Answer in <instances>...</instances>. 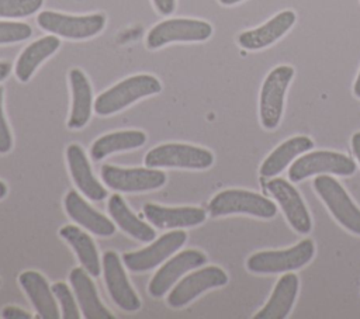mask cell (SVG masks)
<instances>
[{"label": "cell", "mask_w": 360, "mask_h": 319, "mask_svg": "<svg viewBox=\"0 0 360 319\" xmlns=\"http://www.w3.org/2000/svg\"><path fill=\"white\" fill-rule=\"evenodd\" d=\"M312 148L314 142L308 136H294L287 139L264 159L259 170L260 176L263 178L274 177L276 174L281 173L297 155L308 152Z\"/></svg>", "instance_id": "d4e9b609"}, {"label": "cell", "mask_w": 360, "mask_h": 319, "mask_svg": "<svg viewBox=\"0 0 360 319\" xmlns=\"http://www.w3.org/2000/svg\"><path fill=\"white\" fill-rule=\"evenodd\" d=\"M11 72V65L8 62H0V82H3Z\"/></svg>", "instance_id": "d590c367"}, {"label": "cell", "mask_w": 360, "mask_h": 319, "mask_svg": "<svg viewBox=\"0 0 360 319\" xmlns=\"http://www.w3.org/2000/svg\"><path fill=\"white\" fill-rule=\"evenodd\" d=\"M266 187L280 204L290 225L298 233H309L312 222L300 193L284 178H273Z\"/></svg>", "instance_id": "9a60e30c"}, {"label": "cell", "mask_w": 360, "mask_h": 319, "mask_svg": "<svg viewBox=\"0 0 360 319\" xmlns=\"http://www.w3.org/2000/svg\"><path fill=\"white\" fill-rule=\"evenodd\" d=\"M108 212L112 221L129 236L141 242H152L155 230L146 222H142L127 205L120 194H112L108 200Z\"/></svg>", "instance_id": "4316f807"}, {"label": "cell", "mask_w": 360, "mask_h": 319, "mask_svg": "<svg viewBox=\"0 0 360 319\" xmlns=\"http://www.w3.org/2000/svg\"><path fill=\"white\" fill-rule=\"evenodd\" d=\"M156 10L163 14V15H169L174 11L176 7V0H152Z\"/></svg>", "instance_id": "836d02e7"}, {"label": "cell", "mask_w": 360, "mask_h": 319, "mask_svg": "<svg viewBox=\"0 0 360 319\" xmlns=\"http://www.w3.org/2000/svg\"><path fill=\"white\" fill-rule=\"evenodd\" d=\"M353 93H354V96H356V97H359V98H360V72H359V74H357V79H356V82H354V86H353Z\"/></svg>", "instance_id": "8d00e7d4"}, {"label": "cell", "mask_w": 360, "mask_h": 319, "mask_svg": "<svg viewBox=\"0 0 360 319\" xmlns=\"http://www.w3.org/2000/svg\"><path fill=\"white\" fill-rule=\"evenodd\" d=\"M205 261L207 256L195 249H187L177 253L155 273L148 287L149 294L153 298L163 297L183 274L193 268L201 267L205 264Z\"/></svg>", "instance_id": "5bb4252c"}, {"label": "cell", "mask_w": 360, "mask_h": 319, "mask_svg": "<svg viewBox=\"0 0 360 319\" xmlns=\"http://www.w3.org/2000/svg\"><path fill=\"white\" fill-rule=\"evenodd\" d=\"M239 1H242V0H219V3L224 4V6H232V4H236Z\"/></svg>", "instance_id": "f35d334b"}, {"label": "cell", "mask_w": 360, "mask_h": 319, "mask_svg": "<svg viewBox=\"0 0 360 319\" xmlns=\"http://www.w3.org/2000/svg\"><path fill=\"white\" fill-rule=\"evenodd\" d=\"M145 142L146 135L142 131H117L96 139L90 148V155L94 162H98L115 152L141 148Z\"/></svg>", "instance_id": "83f0119b"}, {"label": "cell", "mask_w": 360, "mask_h": 319, "mask_svg": "<svg viewBox=\"0 0 360 319\" xmlns=\"http://www.w3.org/2000/svg\"><path fill=\"white\" fill-rule=\"evenodd\" d=\"M314 252V242L311 239H304L285 250H267L255 253L248 259L246 267L249 271L259 274L292 271L309 263Z\"/></svg>", "instance_id": "277c9868"}, {"label": "cell", "mask_w": 360, "mask_h": 319, "mask_svg": "<svg viewBox=\"0 0 360 319\" xmlns=\"http://www.w3.org/2000/svg\"><path fill=\"white\" fill-rule=\"evenodd\" d=\"M101 178L108 188L121 193H143L158 190L166 183V174L159 169H125L112 164H104L101 167Z\"/></svg>", "instance_id": "5b68a950"}, {"label": "cell", "mask_w": 360, "mask_h": 319, "mask_svg": "<svg viewBox=\"0 0 360 319\" xmlns=\"http://www.w3.org/2000/svg\"><path fill=\"white\" fill-rule=\"evenodd\" d=\"M65 209L70 219L97 236H111L115 232L114 222L90 207L75 190L68 191L65 197Z\"/></svg>", "instance_id": "ac0fdd59"}, {"label": "cell", "mask_w": 360, "mask_h": 319, "mask_svg": "<svg viewBox=\"0 0 360 319\" xmlns=\"http://www.w3.org/2000/svg\"><path fill=\"white\" fill-rule=\"evenodd\" d=\"M76 301L86 319H112L111 312L103 305L98 298L96 285L90 274L83 267H76L69 274Z\"/></svg>", "instance_id": "ffe728a7"}, {"label": "cell", "mask_w": 360, "mask_h": 319, "mask_svg": "<svg viewBox=\"0 0 360 319\" xmlns=\"http://www.w3.org/2000/svg\"><path fill=\"white\" fill-rule=\"evenodd\" d=\"M32 30L25 22L0 21V44H13L25 41L31 37Z\"/></svg>", "instance_id": "4dcf8cb0"}, {"label": "cell", "mask_w": 360, "mask_h": 319, "mask_svg": "<svg viewBox=\"0 0 360 319\" xmlns=\"http://www.w3.org/2000/svg\"><path fill=\"white\" fill-rule=\"evenodd\" d=\"M66 160L69 166L70 176L76 187L93 201H101L107 197V190L94 177L87 156L83 148L77 143H70L66 148Z\"/></svg>", "instance_id": "e0dca14e"}, {"label": "cell", "mask_w": 360, "mask_h": 319, "mask_svg": "<svg viewBox=\"0 0 360 319\" xmlns=\"http://www.w3.org/2000/svg\"><path fill=\"white\" fill-rule=\"evenodd\" d=\"M104 281L111 299L125 312H136L141 308V299L128 281L125 270L118 254L108 250L103 254Z\"/></svg>", "instance_id": "4fadbf2b"}, {"label": "cell", "mask_w": 360, "mask_h": 319, "mask_svg": "<svg viewBox=\"0 0 360 319\" xmlns=\"http://www.w3.org/2000/svg\"><path fill=\"white\" fill-rule=\"evenodd\" d=\"M186 240H187L186 232L172 230L169 233L162 235L152 245L141 250L124 253L121 260L124 266L134 273L148 271L159 266L169 256L174 254L186 243Z\"/></svg>", "instance_id": "8fae6325"}, {"label": "cell", "mask_w": 360, "mask_h": 319, "mask_svg": "<svg viewBox=\"0 0 360 319\" xmlns=\"http://www.w3.org/2000/svg\"><path fill=\"white\" fill-rule=\"evenodd\" d=\"M210 215L224 216L231 214H246L259 218H273L277 212V207L266 197L246 191V190H224L214 195L208 204Z\"/></svg>", "instance_id": "7a4b0ae2"}, {"label": "cell", "mask_w": 360, "mask_h": 319, "mask_svg": "<svg viewBox=\"0 0 360 319\" xmlns=\"http://www.w3.org/2000/svg\"><path fill=\"white\" fill-rule=\"evenodd\" d=\"M294 76L288 65L274 67L263 82L260 91V121L263 128L274 129L280 124L285 90Z\"/></svg>", "instance_id": "ba28073f"}, {"label": "cell", "mask_w": 360, "mask_h": 319, "mask_svg": "<svg viewBox=\"0 0 360 319\" xmlns=\"http://www.w3.org/2000/svg\"><path fill=\"white\" fill-rule=\"evenodd\" d=\"M148 167H176L202 170L214 163V155L204 148L187 143H163L150 149L145 155Z\"/></svg>", "instance_id": "3957f363"}, {"label": "cell", "mask_w": 360, "mask_h": 319, "mask_svg": "<svg viewBox=\"0 0 360 319\" xmlns=\"http://www.w3.org/2000/svg\"><path fill=\"white\" fill-rule=\"evenodd\" d=\"M59 236L65 239L70 247L76 252L82 267L93 277L100 275L101 267L98 260V252L93 239L80 228L75 225H65L59 229Z\"/></svg>", "instance_id": "484cf974"}, {"label": "cell", "mask_w": 360, "mask_h": 319, "mask_svg": "<svg viewBox=\"0 0 360 319\" xmlns=\"http://www.w3.org/2000/svg\"><path fill=\"white\" fill-rule=\"evenodd\" d=\"M143 215L159 229L190 228L205 221L207 212L197 207H163L158 204H145Z\"/></svg>", "instance_id": "2e32d148"}, {"label": "cell", "mask_w": 360, "mask_h": 319, "mask_svg": "<svg viewBox=\"0 0 360 319\" xmlns=\"http://www.w3.org/2000/svg\"><path fill=\"white\" fill-rule=\"evenodd\" d=\"M162 91L160 82L152 74H135L127 77L108 90L103 91L94 101V111L98 115H111L138 101Z\"/></svg>", "instance_id": "6da1fadb"}, {"label": "cell", "mask_w": 360, "mask_h": 319, "mask_svg": "<svg viewBox=\"0 0 360 319\" xmlns=\"http://www.w3.org/2000/svg\"><path fill=\"white\" fill-rule=\"evenodd\" d=\"M20 285L28 295L31 304L34 305L38 316L42 319H59L60 313L55 301L52 288L49 287L46 278L34 270L22 271L18 275Z\"/></svg>", "instance_id": "d6986e66"}, {"label": "cell", "mask_w": 360, "mask_h": 319, "mask_svg": "<svg viewBox=\"0 0 360 319\" xmlns=\"http://www.w3.org/2000/svg\"><path fill=\"white\" fill-rule=\"evenodd\" d=\"M44 0H0V17L21 18L37 13Z\"/></svg>", "instance_id": "f1b7e54d"}, {"label": "cell", "mask_w": 360, "mask_h": 319, "mask_svg": "<svg viewBox=\"0 0 360 319\" xmlns=\"http://www.w3.org/2000/svg\"><path fill=\"white\" fill-rule=\"evenodd\" d=\"M298 292V277L292 273L284 274L276 284L267 304L255 315V319H284L295 301Z\"/></svg>", "instance_id": "603a6c76"}, {"label": "cell", "mask_w": 360, "mask_h": 319, "mask_svg": "<svg viewBox=\"0 0 360 319\" xmlns=\"http://www.w3.org/2000/svg\"><path fill=\"white\" fill-rule=\"evenodd\" d=\"M6 195H7V185H6V183H3V181L0 180V200L4 198Z\"/></svg>", "instance_id": "74e56055"}, {"label": "cell", "mask_w": 360, "mask_h": 319, "mask_svg": "<svg viewBox=\"0 0 360 319\" xmlns=\"http://www.w3.org/2000/svg\"><path fill=\"white\" fill-rule=\"evenodd\" d=\"M38 25L69 39H86L98 34L105 25L104 14L69 15L56 11H41L37 17Z\"/></svg>", "instance_id": "8992f818"}, {"label": "cell", "mask_w": 360, "mask_h": 319, "mask_svg": "<svg viewBox=\"0 0 360 319\" xmlns=\"http://www.w3.org/2000/svg\"><path fill=\"white\" fill-rule=\"evenodd\" d=\"M212 27L194 18H170L156 24L146 37V46L158 49L170 42H198L211 37Z\"/></svg>", "instance_id": "52a82bcc"}, {"label": "cell", "mask_w": 360, "mask_h": 319, "mask_svg": "<svg viewBox=\"0 0 360 319\" xmlns=\"http://www.w3.org/2000/svg\"><path fill=\"white\" fill-rule=\"evenodd\" d=\"M69 82L72 90V110L68 119V128H83L91 115L93 110V93L89 79L80 69H72L69 72Z\"/></svg>", "instance_id": "7402d4cb"}, {"label": "cell", "mask_w": 360, "mask_h": 319, "mask_svg": "<svg viewBox=\"0 0 360 319\" xmlns=\"http://www.w3.org/2000/svg\"><path fill=\"white\" fill-rule=\"evenodd\" d=\"M356 171V163L346 155L316 150L298 157L288 169V177L292 183H298L318 173H332L339 176H350Z\"/></svg>", "instance_id": "9c48e42d"}, {"label": "cell", "mask_w": 360, "mask_h": 319, "mask_svg": "<svg viewBox=\"0 0 360 319\" xmlns=\"http://www.w3.org/2000/svg\"><path fill=\"white\" fill-rule=\"evenodd\" d=\"M1 316L6 319H31V315L17 306H6L1 311Z\"/></svg>", "instance_id": "d6a6232c"}, {"label": "cell", "mask_w": 360, "mask_h": 319, "mask_svg": "<svg viewBox=\"0 0 360 319\" xmlns=\"http://www.w3.org/2000/svg\"><path fill=\"white\" fill-rule=\"evenodd\" d=\"M295 22V14L291 10H285L274 15L266 24L259 28L242 32L238 37V44L249 51H256L269 46L278 38H281Z\"/></svg>", "instance_id": "44dd1931"}, {"label": "cell", "mask_w": 360, "mask_h": 319, "mask_svg": "<svg viewBox=\"0 0 360 319\" xmlns=\"http://www.w3.org/2000/svg\"><path fill=\"white\" fill-rule=\"evenodd\" d=\"M352 148H353V152H354L357 160L360 162V132H356L352 136Z\"/></svg>", "instance_id": "e575fe53"}, {"label": "cell", "mask_w": 360, "mask_h": 319, "mask_svg": "<svg viewBox=\"0 0 360 319\" xmlns=\"http://www.w3.org/2000/svg\"><path fill=\"white\" fill-rule=\"evenodd\" d=\"M51 288H52L53 295L56 297V299L60 304L63 319H79L80 318L79 308H77V304L73 298L70 288L65 282H60V281L52 284Z\"/></svg>", "instance_id": "f546056e"}, {"label": "cell", "mask_w": 360, "mask_h": 319, "mask_svg": "<svg viewBox=\"0 0 360 319\" xmlns=\"http://www.w3.org/2000/svg\"><path fill=\"white\" fill-rule=\"evenodd\" d=\"M228 282L226 273L218 266H208L181 278L167 295L172 308H183L207 289L222 287Z\"/></svg>", "instance_id": "7c38bea8"}, {"label": "cell", "mask_w": 360, "mask_h": 319, "mask_svg": "<svg viewBox=\"0 0 360 319\" xmlns=\"http://www.w3.org/2000/svg\"><path fill=\"white\" fill-rule=\"evenodd\" d=\"M13 148V136L3 111V87L0 86V153L6 155Z\"/></svg>", "instance_id": "1f68e13d"}, {"label": "cell", "mask_w": 360, "mask_h": 319, "mask_svg": "<svg viewBox=\"0 0 360 319\" xmlns=\"http://www.w3.org/2000/svg\"><path fill=\"white\" fill-rule=\"evenodd\" d=\"M314 188L335 219L347 230L360 235V209L353 204L345 188L329 176L316 177Z\"/></svg>", "instance_id": "30bf717a"}, {"label": "cell", "mask_w": 360, "mask_h": 319, "mask_svg": "<svg viewBox=\"0 0 360 319\" xmlns=\"http://www.w3.org/2000/svg\"><path fill=\"white\" fill-rule=\"evenodd\" d=\"M60 39L55 35L42 37L30 44L18 56L15 62V76L20 82L25 83L31 79L35 69L52 53L58 51Z\"/></svg>", "instance_id": "cb8c5ba5"}]
</instances>
